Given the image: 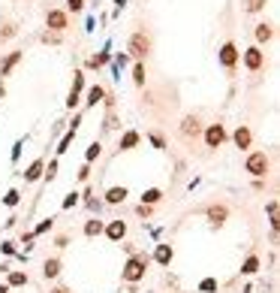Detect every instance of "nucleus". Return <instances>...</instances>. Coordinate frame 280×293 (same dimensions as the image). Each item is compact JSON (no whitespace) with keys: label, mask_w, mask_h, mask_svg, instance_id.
Instances as JSON below:
<instances>
[{"label":"nucleus","mask_w":280,"mask_h":293,"mask_svg":"<svg viewBox=\"0 0 280 293\" xmlns=\"http://www.w3.org/2000/svg\"><path fill=\"white\" fill-rule=\"evenodd\" d=\"M226 218H229V209H226V205H211V209H208V221H211V227H223Z\"/></svg>","instance_id":"obj_14"},{"label":"nucleus","mask_w":280,"mask_h":293,"mask_svg":"<svg viewBox=\"0 0 280 293\" xmlns=\"http://www.w3.org/2000/svg\"><path fill=\"white\" fill-rule=\"evenodd\" d=\"M102 227H106V224H102L100 218H91V221L84 224V236H87V239H97V236L102 233Z\"/></svg>","instance_id":"obj_23"},{"label":"nucleus","mask_w":280,"mask_h":293,"mask_svg":"<svg viewBox=\"0 0 280 293\" xmlns=\"http://www.w3.org/2000/svg\"><path fill=\"white\" fill-rule=\"evenodd\" d=\"M21 148H24V139H19V142H15V145H12V163H15V160H19V158H21Z\"/></svg>","instance_id":"obj_41"},{"label":"nucleus","mask_w":280,"mask_h":293,"mask_svg":"<svg viewBox=\"0 0 280 293\" xmlns=\"http://www.w3.org/2000/svg\"><path fill=\"white\" fill-rule=\"evenodd\" d=\"M148 51H151V37H148L145 30H136L133 37H130V43H127V55L136 58V61H145Z\"/></svg>","instance_id":"obj_3"},{"label":"nucleus","mask_w":280,"mask_h":293,"mask_svg":"<svg viewBox=\"0 0 280 293\" xmlns=\"http://www.w3.org/2000/svg\"><path fill=\"white\" fill-rule=\"evenodd\" d=\"M172 257H175V248H172V245H157L154 260L160 263V266H169V263H172Z\"/></svg>","instance_id":"obj_17"},{"label":"nucleus","mask_w":280,"mask_h":293,"mask_svg":"<svg viewBox=\"0 0 280 293\" xmlns=\"http://www.w3.org/2000/svg\"><path fill=\"white\" fill-rule=\"evenodd\" d=\"M42 43H48V45H58V43H60V33H55V30H45V33H42Z\"/></svg>","instance_id":"obj_34"},{"label":"nucleus","mask_w":280,"mask_h":293,"mask_svg":"<svg viewBox=\"0 0 280 293\" xmlns=\"http://www.w3.org/2000/svg\"><path fill=\"white\" fill-rule=\"evenodd\" d=\"M30 278H27V272H21V269H12L9 272V278H6V287H24Z\"/></svg>","instance_id":"obj_22"},{"label":"nucleus","mask_w":280,"mask_h":293,"mask_svg":"<svg viewBox=\"0 0 280 293\" xmlns=\"http://www.w3.org/2000/svg\"><path fill=\"white\" fill-rule=\"evenodd\" d=\"M199 290H202V293H214V290H217V281H214V278H205V281L199 284Z\"/></svg>","instance_id":"obj_38"},{"label":"nucleus","mask_w":280,"mask_h":293,"mask_svg":"<svg viewBox=\"0 0 280 293\" xmlns=\"http://www.w3.org/2000/svg\"><path fill=\"white\" fill-rule=\"evenodd\" d=\"M102 233H106V236L112 239V242H120V239L127 236V224L120 221V218H118V221H109L106 227H102Z\"/></svg>","instance_id":"obj_10"},{"label":"nucleus","mask_w":280,"mask_h":293,"mask_svg":"<svg viewBox=\"0 0 280 293\" xmlns=\"http://www.w3.org/2000/svg\"><path fill=\"white\" fill-rule=\"evenodd\" d=\"M109 61H112V55H109V48H106V51H100V55H91V58L84 61V67H87V70H100V67L109 64Z\"/></svg>","instance_id":"obj_18"},{"label":"nucleus","mask_w":280,"mask_h":293,"mask_svg":"<svg viewBox=\"0 0 280 293\" xmlns=\"http://www.w3.org/2000/svg\"><path fill=\"white\" fill-rule=\"evenodd\" d=\"M66 9L69 12H81L84 9V0H66Z\"/></svg>","instance_id":"obj_40"},{"label":"nucleus","mask_w":280,"mask_h":293,"mask_svg":"<svg viewBox=\"0 0 280 293\" xmlns=\"http://www.w3.org/2000/svg\"><path fill=\"white\" fill-rule=\"evenodd\" d=\"M124 64H130V55H127V51H120V55H115V73H118V70H120Z\"/></svg>","instance_id":"obj_39"},{"label":"nucleus","mask_w":280,"mask_h":293,"mask_svg":"<svg viewBox=\"0 0 280 293\" xmlns=\"http://www.w3.org/2000/svg\"><path fill=\"white\" fill-rule=\"evenodd\" d=\"M42 275H45L48 281L60 275V260H58V257H51V260H45V263H42Z\"/></svg>","instance_id":"obj_21"},{"label":"nucleus","mask_w":280,"mask_h":293,"mask_svg":"<svg viewBox=\"0 0 280 293\" xmlns=\"http://www.w3.org/2000/svg\"><path fill=\"white\" fill-rule=\"evenodd\" d=\"M268 169H271V158H268L265 151H250L247 160H244V172H250L253 179L268 176Z\"/></svg>","instance_id":"obj_2"},{"label":"nucleus","mask_w":280,"mask_h":293,"mask_svg":"<svg viewBox=\"0 0 280 293\" xmlns=\"http://www.w3.org/2000/svg\"><path fill=\"white\" fill-rule=\"evenodd\" d=\"M6 97V88H3V82H0V100H3Z\"/></svg>","instance_id":"obj_48"},{"label":"nucleus","mask_w":280,"mask_h":293,"mask_svg":"<svg viewBox=\"0 0 280 293\" xmlns=\"http://www.w3.org/2000/svg\"><path fill=\"white\" fill-rule=\"evenodd\" d=\"M139 142H142V136H139L136 130H127V133L118 139V148H120V151H130V148H136Z\"/></svg>","instance_id":"obj_16"},{"label":"nucleus","mask_w":280,"mask_h":293,"mask_svg":"<svg viewBox=\"0 0 280 293\" xmlns=\"http://www.w3.org/2000/svg\"><path fill=\"white\" fill-rule=\"evenodd\" d=\"M19 203H21V191H15V187H12V191H6L3 205H9V209H12V205H19Z\"/></svg>","instance_id":"obj_29"},{"label":"nucleus","mask_w":280,"mask_h":293,"mask_svg":"<svg viewBox=\"0 0 280 293\" xmlns=\"http://www.w3.org/2000/svg\"><path fill=\"white\" fill-rule=\"evenodd\" d=\"M160 200H163V191H160V187H148V191L142 194V203H145V205H157Z\"/></svg>","instance_id":"obj_25"},{"label":"nucleus","mask_w":280,"mask_h":293,"mask_svg":"<svg viewBox=\"0 0 280 293\" xmlns=\"http://www.w3.org/2000/svg\"><path fill=\"white\" fill-rule=\"evenodd\" d=\"M15 33H19V27H15V24H6L3 30H0V43H3V40H9V37H15Z\"/></svg>","instance_id":"obj_37"},{"label":"nucleus","mask_w":280,"mask_h":293,"mask_svg":"<svg viewBox=\"0 0 280 293\" xmlns=\"http://www.w3.org/2000/svg\"><path fill=\"white\" fill-rule=\"evenodd\" d=\"M124 6H127V0H115V9H118V12L124 9Z\"/></svg>","instance_id":"obj_46"},{"label":"nucleus","mask_w":280,"mask_h":293,"mask_svg":"<svg viewBox=\"0 0 280 293\" xmlns=\"http://www.w3.org/2000/svg\"><path fill=\"white\" fill-rule=\"evenodd\" d=\"M58 166H60L58 158H55V160H48L45 169H42V179H45V181H55V179H58Z\"/></svg>","instance_id":"obj_27"},{"label":"nucleus","mask_w":280,"mask_h":293,"mask_svg":"<svg viewBox=\"0 0 280 293\" xmlns=\"http://www.w3.org/2000/svg\"><path fill=\"white\" fill-rule=\"evenodd\" d=\"M55 221H58V218H45L42 224H37V230H33V236H42V233H48L51 227H55Z\"/></svg>","instance_id":"obj_30"},{"label":"nucleus","mask_w":280,"mask_h":293,"mask_svg":"<svg viewBox=\"0 0 280 293\" xmlns=\"http://www.w3.org/2000/svg\"><path fill=\"white\" fill-rule=\"evenodd\" d=\"M151 142H154V148H166V142H163L160 133H151Z\"/></svg>","instance_id":"obj_42"},{"label":"nucleus","mask_w":280,"mask_h":293,"mask_svg":"<svg viewBox=\"0 0 280 293\" xmlns=\"http://www.w3.org/2000/svg\"><path fill=\"white\" fill-rule=\"evenodd\" d=\"M3 254H15V242H3Z\"/></svg>","instance_id":"obj_44"},{"label":"nucleus","mask_w":280,"mask_h":293,"mask_svg":"<svg viewBox=\"0 0 280 293\" xmlns=\"http://www.w3.org/2000/svg\"><path fill=\"white\" fill-rule=\"evenodd\" d=\"M244 67H247L250 73L262 70V67H265V51H262L259 45H250V48H244Z\"/></svg>","instance_id":"obj_5"},{"label":"nucleus","mask_w":280,"mask_h":293,"mask_svg":"<svg viewBox=\"0 0 280 293\" xmlns=\"http://www.w3.org/2000/svg\"><path fill=\"white\" fill-rule=\"evenodd\" d=\"M100 154H102V145H100V142H91V145H87V151H84V163H94Z\"/></svg>","instance_id":"obj_28"},{"label":"nucleus","mask_w":280,"mask_h":293,"mask_svg":"<svg viewBox=\"0 0 280 293\" xmlns=\"http://www.w3.org/2000/svg\"><path fill=\"white\" fill-rule=\"evenodd\" d=\"M127 197H130V191H127L124 184H120V187H109V191H106V203L109 205H120Z\"/></svg>","instance_id":"obj_15"},{"label":"nucleus","mask_w":280,"mask_h":293,"mask_svg":"<svg viewBox=\"0 0 280 293\" xmlns=\"http://www.w3.org/2000/svg\"><path fill=\"white\" fill-rule=\"evenodd\" d=\"M102 100H106V91H102L100 85H91L87 94H84V109H94L97 103H102Z\"/></svg>","instance_id":"obj_13"},{"label":"nucleus","mask_w":280,"mask_h":293,"mask_svg":"<svg viewBox=\"0 0 280 293\" xmlns=\"http://www.w3.org/2000/svg\"><path fill=\"white\" fill-rule=\"evenodd\" d=\"M238 58H241V51H238V45H235L232 40H226V43L220 45V64L226 67V70H235V64H238Z\"/></svg>","instance_id":"obj_6"},{"label":"nucleus","mask_w":280,"mask_h":293,"mask_svg":"<svg viewBox=\"0 0 280 293\" xmlns=\"http://www.w3.org/2000/svg\"><path fill=\"white\" fill-rule=\"evenodd\" d=\"M151 212H154V205H145V203L136 205V215H139V218H151Z\"/></svg>","instance_id":"obj_36"},{"label":"nucleus","mask_w":280,"mask_h":293,"mask_svg":"<svg viewBox=\"0 0 280 293\" xmlns=\"http://www.w3.org/2000/svg\"><path fill=\"white\" fill-rule=\"evenodd\" d=\"M199 133H202V121H199L196 115H187L184 121H181V136H184V139H196Z\"/></svg>","instance_id":"obj_9"},{"label":"nucleus","mask_w":280,"mask_h":293,"mask_svg":"<svg viewBox=\"0 0 280 293\" xmlns=\"http://www.w3.org/2000/svg\"><path fill=\"white\" fill-rule=\"evenodd\" d=\"M226 142V127L223 124H208L205 127V148H220Z\"/></svg>","instance_id":"obj_7"},{"label":"nucleus","mask_w":280,"mask_h":293,"mask_svg":"<svg viewBox=\"0 0 280 293\" xmlns=\"http://www.w3.org/2000/svg\"><path fill=\"white\" fill-rule=\"evenodd\" d=\"M79 103H81V94H76V91H69V94H66V109H76Z\"/></svg>","instance_id":"obj_35"},{"label":"nucleus","mask_w":280,"mask_h":293,"mask_svg":"<svg viewBox=\"0 0 280 293\" xmlns=\"http://www.w3.org/2000/svg\"><path fill=\"white\" fill-rule=\"evenodd\" d=\"M133 85H136V88H145V61L133 64Z\"/></svg>","instance_id":"obj_24"},{"label":"nucleus","mask_w":280,"mask_h":293,"mask_svg":"<svg viewBox=\"0 0 280 293\" xmlns=\"http://www.w3.org/2000/svg\"><path fill=\"white\" fill-rule=\"evenodd\" d=\"M24 58V51H9V55L3 58V61H0V79H3V76H9L12 70H15V67H19V61Z\"/></svg>","instance_id":"obj_12"},{"label":"nucleus","mask_w":280,"mask_h":293,"mask_svg":"<svg viewBox=\"0 0 280 293\" xmlns=\"http://www.w3.org/2000/svg\"><path fill=\"white\" fill-rule=\"evenodd\" d=\"M232 142H235V148L247 151V148L253 145V133H250V127H247V124H238L235 133H232Z\"/></svg>","instance_id":"obj_8"},{"label":"nucleus","mask_w":280,"mask_h":293,"mask_svg":"<svg viewBox=\"0 0 280 293\" xmlns=\"http://www.w3.org/2000/svg\"><path fill=\"white\" fill-rule=\"evenodd\" d=\"M81 88H84V73L79 70V73H73V91L81 94Z\"/></svg>","instance_id":"obj_32"},{"label":"nucleus","mask_w":280,"mask_h":293,"mask_svg":"<svg viewBox=\"0 0 280 293\" xmlns=\"http://www.w3.org/2000/svg\"><path fill=\"white\" fill-rule=\"evenodd\" d=\"M45 27L48 30H55V33H63L69 27V15L63 9H48L45 12Z\"/></svg>","instance_id":"obj_4"},{"label":"nucleus","mask_w":280,"mask_h":293,"mask_svg":"<svg viewBox=\"0 0 280 293\" xmlns=\"http://www.w3.org/2000/svg\"><path fill=\"white\" fill-rule=\"evenodd\" d=\"M0 293H9V287H6V284H0Z\"/></svg>","instance_id":"obj_49"},{"label":"nucleus","mask_w":280,"mask_h":293,"mask_svg":"<svg viewBox=\"0 0 280 293\" xmlns=\"http://www.w3.org/2000/svg\"><path fill=\"white\" fill-rule=\"evenodd\" d=\"M265 3H268V0H247V6H244V9L253 15V12H262V9H265Z\"/></svg>","instance_id":"obj_31"},{"label":"nucleus","mask_w":280,"mask_h":293,"mask_svg":"<svg viewBox=\"0 0 280 293\" xmlns=\"http://www.w3.org/2000/svg\"><path fill=\"white\" fill-rule=\"evenodd\" d=\"M148 266H151L148 254H130V260L124 263V269H120V278H124L127 284H139V281H145Z\"/></svg>","instance_id":"obj_1"},{"label":"nucleus","mask_w":280,"mask_h":293,"mask_svg":"<svg viewBox=\"0 0 280 293\" xmlns=\"http://www.w3.org/2000/svg\"><path fill=\"white\" fill-rule=\"evenodd\" d=\"M76 133H79V127H69V130L60 136V142H58V148H55V151H58V154H66V151H69V145H73V139H76Z\"/></svg>","instance_id":"obj_20"},{"label":"nucleus","mask_w":280,"mask_h":293,"mask_svg":"<svg viewBox=\"0 0 280 293\" xmlns=\"http://www.w3.org/2000/svg\"><path fill=\"white\" fill-rule=\"evenodd\" d=\"M69 245V236H58V248H66Z\"/></svg>","instance_id":"obj_45"},{"label":"nucleus","mask_w":280,"mask_h":293,"mask_svg":"<svg viewBox=\"0 0 280 293\" xmlns=\"http://www.w3.org/2000/svg\"><path fill=\"white\" fill-rule=\"evenodd\" d=\"M79 179H81V181H87V179H91V163H84V166L79 169Z\"/></svg>","instance_id":"obj_43"},{"label":"nucleus","mask_w":280,"mask_h":293,"mask_svg":"<svg viewBox=\"0 0 280 293\" xmlns=\"http://www.w3.org/2000/svg\"><path fill=\"white\" fill-rule=\"evenodd\" d=\"M51 293H73V290H69V287H55Z\"/></svg>","instance_id":"obj_47"},{"label":"nucleus","mask_w":280,"mask_h":293,"mask_svg":"<svg viewBox=\"0 0 280 293\" xmlns=\"http://www.w3.org/2000/svg\"><path fill=\"white\" fill-rule=\"evenodd\" d=\"M253 37H256V43L262 45V43H271V37H274V27L271 24H265V22H262V24H256V30H253Z\"/></svg>","instance_id":"obj_19"},{"label":"nucleus","mask_w":280,"mask_h":293,"mask_svg":"<svg viewBox=\"0 0 280 293\" xmlns=\"http://www.w3.org/2000/svg\"><path fill=\"white\" fill-rule=\"evenodd\" d=\"M73 205H79V194H76V191L63 197V203H60V209H73Z\"/></svg>","instance_id":"obj_33"},{"label":"nucleus","mask_w":280,"mask_h":293,"mask_svg":"<svg viewBox=\"0 0 280 293\" xmlns=\"http://www.w3.org/2000/svg\"><path fill=\"white\" fill-rule=\"evenodd\" d=\"M244 293H253V290H250V287H247V290H244Z\"/></svg>","instance_id":"obj_50"},{"label":"nucleus","mask_w":280,"mask_h":293,"mask_svg":"<svg viewBox=\"0 0 280 293\" xmlns=\"http://www.w3.org/2000/svg\"><path fill=\"white\" fill-rule=\"evenodd\" d=\"M42 169H45V158H37V160H33V163L21 172V176H24L27 184H33V181H40V179H42Z\"/></svg>","instance_id":"obj_11"},{"label":"nucleus","mask_w":280,"mask_h":293,"mask_svg":"<svg viewBox=\"0 0 280 293\" xmlns=\"http://www.w3.org/2000/svg\"><path fill=\"white\" fill-rule=\"evenodd\" d=\"M256 272H259V257H256V254H250L247 260L241 263V275H256Z\"/></svg>","instance_id":"obj_26"}]
</instances>
